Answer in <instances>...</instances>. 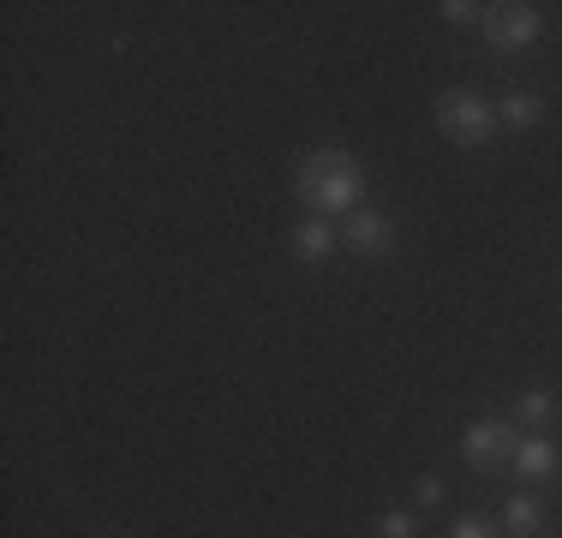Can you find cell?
Wrapping results in <instances>:
<instances>
[{"label":"cell","mask_w":562,"mask_h":538,"mask_svg":"<svg viewBox=\"0 0 562 538\" xmlns=\"http://www.w3.org/2000/svg\"><path fill=\"white\" fill-rule=\"evenodd\" d=\"M515 442H520V430L508 425V419H485V425H467V461L479 467V473H497V467L515 461Z\"/></svg>","instance_id":"3957f363"},{"label":"cell","mask_w":562,"mask_h":538,"mask_svg":"<svg viewBox=\"0 0 562 538\" xmlns=\"http://www.w3.org/2000/svg\"><path fill=\"white\" fill-rule=\"evenodd\" d=\"M378 538H419V515H413V508H390V515L378 520Z\"/></svg>","instance_id":"8fae6325"},{"label":"cell","mask_w":562,"mask_h":538,"mask_svg":"<svg viewBox=\"0 0 562 538\" xmlns=\"http://www.w3.org/2000/svg\"><path fill=\"white\" fill-rule=\"evenodd\" d=\"M437 12H443L449 24H485V12H491V7H473V0H443Z\"/></svg>","instance_id":"7c38bea8"},{"label":"cell","mask_w":562,"mask_h":538,"mask_svg":"<svg viewBox=\"0 0 562 538\" xmlns=\"http://www.w3.org/2000/svg\"><path fill=\"white\" fill-rule=\"evenodd\" d=\"M347 246L366 251V258H383V251L395 246L390 215H378V210H353V215H347Z\"/></svg>","instance_id":"5b68a950"},{"label":"cell","mask_w":562,"mask_h":538,"mask_svg":"<svg viewBox=\"0 0 562 538\" xmlns=\"http://www.w3.org/2000/svg\"><path fill=\"white\" fill-rule=\"evenodd\" d=\"M437 126H443L454 144L479 150V144H491V132H497V108L485 97H473V90H443V97H437Z\"/></svg>","instance_id":"7a4b0ae2"},{"label":"cell","mask_w":562,"mask_h":538,"mask_svg":"<svg viewBox=\"0 0 562 538\" xmlns=\"http://www.w3.org/2000/svg\"><path fill=\"white\" fill-rule=\"evenodd\" d=\"M515 419L532 425V430H544V425L557 419V395H551V389H527V395L515 401Z\"/></svg>","instance_id":"9c48e42d"},{"label":"cell","mask_w":562,"mask_h":538,"mask_svg":"<svg viewBox=\"0 0 562 538\" xmlns=\"http://www.w3.org/2000/svg\"><path fill=\"white\" fill-rule=\"evenodd\" d=\"M503 520H508V533H515V538H532V533L544 527V508L532 503V496H508Z\"/></svg>","instance_id":"30bf717a"},{"label":"cell","mask_w":562,"mask_h":538,"mask_svg":"<svg viewBox=\"0 0 562 538\" xmlns=\"http://www.w3.org/2000/svg\"><path fill=\"white\" fill-rule=\"evenodd\" d=\"M449 538H497V533H491L485 520H467V515H461V520L449 527Z\"/></svg>","instance_id":"5bb4252c"},{"label":"cell","mask_w":562,"mask_h":538,"mask_svg":"<svg viewBox=\"0 0 562 538\" xmlns=\"http://www.w3.org/2000/svg\"><path fill=\"white\" fill-rule=\"evenodd\" d=\"M413 496H419V508H431V503H443V479H437V473H425L419 484H413Z\"/></svg>","instance_id":"4fadbf2b"},{"label":"cell","mask_w":562,"mask_h":538,"mask_svg":"<svg viewBox=\"0 0 562 538\" xmlns=\"http://www.w3.org/2000/svg\"><path fill=\"white\" fill-rule=\"evenodd\" d=\"M539 7H491L485 12V43L491 48H527L532 43V36H539Z\"/></svg>","instance_id":"277c9868"},{"label":"cell","mask_w":562,"mask_h":538,"mask_svg":"<svg viewBox=\"0 0 562 538\" xmlns=\"http://www.w3.org/2000/svg\"><path fill=\"white\" fill-rule=\"evenodd\" d=\"M359 198H366V173L347 150H312L300 161V204H312V215L359 210Z\"/></svg>","instance_id":"6da1fadb"},{"label":"cell","mask_w":562,"mask_h":538,"mask_svg":"<svg viewBox=\"0 0 562 538\" xmlns=\"http://www.w3.org/2000/svg\"><path fill=\"white\" fill-rule=\"evenodd\" d=\"M539 97H532V90H508V97L497 102V126H508V132H532L539 126Z\"/></svg>","instance_id":"ba28073f"},{"label":"cell","mask_w":562,"mask_h":538,"mask_svg":"<svg viewBox=\"0 0 562 538\" xmlns=\"http://www.w3.org/2000/svg\"><path fill=\"white\" fill-rule=\"evenodd\" d=\"M329 251H336V227L324 222V215H312V222H300V234H293V258L300 264H329Z\"/></svg>","instance_id":"52a82bcc"},{"label":"cell","mask_w":562,"mask_h":538,"mask_svg":"<svg viewBox=\"0 0 562 538\" xmlns=\"http://www.w3.org/2000/svg\"><path fill=\"white\" fill-rule=\"evenodd\" d=\"M515 473L520 479H551L557 473V442L544 437V430H532V437L515 442Z\"/></svg>","instance_id":"8992f818"}]
</instances>
